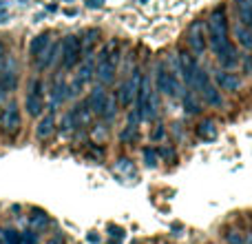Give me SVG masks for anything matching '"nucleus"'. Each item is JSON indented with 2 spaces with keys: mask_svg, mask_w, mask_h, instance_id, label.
I'll return each instance as SVG.
<instances>
[{
  "mask_svg": "<svg viewBox=\"0 0 252 244\" xmlns=\"http://www.w3.org/2000/svg\"><path fill=\"white\" fill-rule=\"evenodd\" d=\"M47 224H49L47 213H42V211H33V215H31V227L33 229H44Z\"/></svg>",
  "mask_w": 252,
  "mask_h": 244,
  "instance_id": "25",
  "label": "nucleus"
},
{
  "mask_svg": "<svg viewBox=\"0 0 252 244\" xmlns=\"http://www.w3.org/2000/svg\"><path fill=\"white\" fill-rule=\"evenodd\" d=\"M51 244H62V240H60V238H56V240H53Z\"/></svg>",
  "mask_w": 252,
  "mask_h": 244,
  "instance_id": "34",
  "label": "nucleus"
},
{
  "mask_svg": "<svg viewBox=\"0 0 252 244\" xmlns=\"http://www.w3.org/2000/svg\"><path fill=\"white\" fill-rule=\"evenodd\" d=\"M20 109H18L16 102H9L7 107L0 114V129H2L4 135H16L20 131Z\"/></svg>",
  "mask_w": 252,
  "mask_h": 244,
  "instance_id": "8",
  "label": "nucleus"
},
{
  "mask_svg": "<svg viewBox=\"0 0 252 244\" xmlns=\"http://www.w3.org/2000/svg\"><path fill=\"white\" fill-rule=\"evenodd\" d=\"M0 9H2V0H0Z\"/></svg>",
  "mask_w": 252,
  "mask_h": 244,
  "instance_id": "36",
  "label": "nucleus"
},
{
  "mask_svg": "<svg viewBox=\"0 0 252 244\" xmlns=\"http://www.w3.org/2000/svg\"><path fill=\"white\" fill-rule=\"evenodd\" d=\"M106 100H109V93H106L102 87H95L91 93H89L87 100H84V105H87V109L91 111V114H95V116H100L102 118L104 107H106Z\"/></svg>",
  "mask_w": 252,
  "mask_h": 244,
  "instance_id": "10",
  "label": "nucleus"
},
{
  "mask_svg": "<svg viewBox=\"0 0 252 244\" xmlns=\"http://www.w3.org/2000/svg\"><path fill=\"white\" fill-rule=\"evenodd\" d=\"M95 38H97V31L95 29H89L87 34H84V38H82V51H84V56H89V53L93 51V42H95Z\"/></svg>",
  "mask_w": 252,
  "mask_h": 244,
  "instance_id": "22",
  "label": "nucleus"
},
{
  "mask_svg": "<svg viewBox=\"0 0 252 244\" xmlns=\"http://www.w3.org/2000/svg\"><path fill=\"white\" fill-rule=\"evenodd\" d=\"M197 135L201 140H215L217 138V124L213 120H204L197 124Z\"/></svg>",
  "mask_w": 252,
  "mask_h": 244,
  "instance_id": "21",
  "label": "nucleus"
},
{
  "mask_svg": "<svg viewBox=\"0 0 252 244\" xmlns=\"http://www.w3.org/2000/svg\"><path fill=\"white\" fill-rule=\"evenodd\" d=\"M84 58L82 51V38L80 36H66L64 40L60 42V62L62 69H73L80 60Z\"/></svg>",
  "mask_w": 252,
  "mask_h": 244,
  "instance_id": "5",
  "label": "nucleus"
},
{
  "mask_svg": "<svg viewBox=\"0 0 252 244\" xmlns=\"http://www.w3.org/2000/svg\"><path fill=\"white\" fill-rule=\"evenodd\" d=\"M161 133H164V129H161V126H157V129H155V133H153V138H161Z\"/></svg>",
  "mask_w": 252,
  "mask_h": 244,
  "instance_id": "33",
  "label": "nucleus"
},
{
  "mask_svg": "<svg viewBox=\"0 0 252 244\" xmlns=\"http://www.w3.org/2000/svg\"><path fill=\"white\" fill-rule=\"evenodd\" d=\"M25 107H27V114L29 116H42L44 111V84L40 78L31 80L29 84V91H27V98H25Z\"/></svg>",
  "mask_w": 252,
  "mask_h": 244,
  "instance_id": "7",
  "label": "nucleus"
},
{
  "mask_svg": "<svg viewBox=\"0 0 252 244\" xmlns=\"http://www.w3.org/2000/svg\"><path fill=\"white\" fill-rule=\"evenodd\" d=\"M20 244H38V236L33 231H25L20 236Z\"/></svg>",
  "mask_w": 252,
  "mask_h": 244,
  "instance_id": "28",
  "label": "nucleus"
},
{
  "mask_svg": "<svg viewBox=\"0 0 252 244\" xmlns=\"http://www.w3.org/2000/svg\"><path fill=\"white\" fill-rule=\"evenodd\" d=\"M177 62H175L173 67H168L166 62H159L157 65V74H155V84L157 89H159L164 96H179V91H182V82H179V76H177Z\"/></svg>",
  "mask_w": 252,
  "mask_h": 244,
  "instance_id": "3",
  "label": "nucleus"
},
{
  "mask_svg": "<svg viewBox=\"0 0 252 244\" xmlns=\"http://www.w3.org/2000/svg\"><path fill=\"white\" fill-rule=\"evenodd\" d=\"M135 116L139 120H151L155 116V98H153L151 80L146 76H142L137 93H135Z\"/></svg>",
  "mask_w": 252,
  "mask_h": 244,
  "instance_id": "4",
  "label": "nucleus"
},
{
  "mask_svg": "<svg viewBox=\"0 0 252 244\" xmlns=\"http://www.w3.org/2000/svg\"><path fill=\"white\" fill-rule=\"evenodd\" d=\"M144 164L146 166H157V149H144Z\"/></svg>",
  "mask_w": 252,
  "mask_h": 244,
  "instance_id": "26",
  "label": "nucleus"
},
{
  "mask_svg": "<svg viewBox=\"0 0 252 244\" xmlns=\"http://www.w3.org/2000/svg\"><path fill=\"white\" fill-rule=\"evenodd\" d=\"M235 38L244 49H248V51L252 49V31L248 29V27L241 25V22H237L235 25Z\"/></svg>",
  "mask_w": 252,
  "mask_h": 244,
  "instance_id": "20",
  "label": "nucleus"
},
{
  "mask_svg": "<svg viewBox=\"0 0 252 244\" xmlns=\"http://www.w3.org/2000/svg\"><path fill=\"white\" fill-rule=\"evenodd\" d=\"M184 109H186L188 114H199V102H197L195 96H192V89H190V93L184 96Z\"/></svg>",
  "mask_w": 252,
  "mask_h": 244,
  "instance_id": "24",
  "label": "nucleus"
},
{
  "mask_svg": "<svg viewBox=\"0 0 252 244\" xmlns=\"http://www.w3.org/2000/svg\"><path fill=\"white\" fill-rule=\"evenodd\" d=\"M89 118H91V111L87 109V105H78V107H73V109L66 114V118H64V129H73V126H82V124H87Z\"/></svg>",
  "mask_w": 252,
  "mask_h": 244,
  "instance_id": "12",
  "label": "nucleus"
},
{
  "mask_svg": "<svg viewBox=\"0 0 252 244\" xmlns=\"http://www.w3.org/2000/svg\"><path fill=\"white\" fill-rule=\"evenodd\" d=\"M2 238H4V244H20V233L13 231V229L2 231Z\"/></svg>",
  "mask_w": 252,
  "mask_h": 244,
  "instance_id": "27",
  "label": "nucleus"
},
{
  "mask_svg": "<svg viewBox=\"0 0 252 244\" xmlns=\"http://www.w3.org/2000/svg\"><path fill=\"white\" fill-rule=\"evenodd\" d=\"M102 4H104V0H89V7H91V9L102 7Z\"/></svg>",
  "mask_w": 252,
  "mask_h": 244,
  "instance_id": "32",
  "label": "nucleus"
},
{
  "mask_svg": "<svg viewBox=\"0 0 252 244\" xmlns=\"http://www.w3.org/2000/svg\"><path fill=\"white\" fill-rule=\"evenodd\" d=\"M235 7L239 22L252 31V0H235Z\"/></svg>",
  "mask_w": 252,
  "mask_h": 244,
  "instance_id": "17",
  "label": "nucleus"
},
{
  "mask_svg": "<svg viewBox=\"0 0 252 244\" xmlns=\"http://www.w3.org/2000/svg\"><path fill=\"white\" fill-rule=\"evenodd\" d=\"M58 58H60V42H53V44H49L47 47V51L42 53V56L38 58V67L40 69H49V67L53 65V62L58 60Z\"/></svg>",
  "mask_w": 252,
  "mask_h": 244,
  "instance_id": "19",
  "label": "nucleus"
},
{
  "mask_svg": "<svg viewBox=\"0 0 252 244\" xmlns=\"http://www.w3.org/2000/svg\"><path fill=\"white\" fill-rule=\"evenodd\" d=\"M118 62H120V49H118V42L111 40L102 47V51L97 53V69H95V76L102 84H109L111 80L115 78L118 74Z\"/></svg>",
  "mask_w": 252,
  "mask_h": 244,
  "instance_id": "2",
  "label": "nucleus"
},
{
  "mask_svg": "<svg viewBox=\"0 0 252 244\" xmlns=\"http://www.w3.org/2000/svg\"><path fill=\"white\" fill-rule=\"evenodd\" d=\"M53 129H56V109H51L42 120L38 122V126H35V135H38L40 140H44L53 133Z\"/></svg>",
  "mask_w": 252,
  "mask_h": 244,
  "instance_id": "15",
  "label": "nucleus"
},
{
  "mask_svg": "<svg viewBox=\"0 0 252 244\" xmlns=\"http://www.w3.org/2000/svg\"><path fill=\"white\" fill-rule=\"evenodd\" d=\"M142 2H146V0H142Z\"/></svg>",
  "mask_w": 252,
  "mask_h": 244,
  "instance_id": "37",
  "label": "nucleus"
},
{
  "mask_svg": "<svg viewBox=\"0 0 252 244\" xmlns=\"http://www.w3.org/2000/svg\"><path fill=\"white\" fill-rule=\"evenodd\" d=\"M7 58H9V53H7V49L0 44V74H2V69H4V62H7Z\"/></svg>",
  "mask_w": 252,
  "mask_h": 244,
  "instance_id": "29",
  "label": "nucleus"
},
{
  "mask_svg": "<svg viewBox=\"0 0 252 244\" xmlns=\"http://www.w3.org/2000/svg\"><path fill=\"white\" fill-rule=\"evenodd\" d=\"M186 42L190 47L192 56H204L208 49V38H206V22L204 20H192L186 31Z\"/></svg>",
  "mask_w": 252,
  "mask_h": 244,
  "instance_id": "6",
  "label": "nucleus"
},
{
  "mask_svg": "<svg viewBox=\"0 0 252 244\" xmlns=\"http://www.w3.org/2000/svg\"><path fill=\"white\" fill-rule=\"evenodd\" d=\"M206 38L223 69H230L239 62L235 44L230 42V27H228V16L223 7H215L210 11L208 20H206Z\"/></svg>",
  "mask_w": 252,
  "mask_h": 244,
  "instance_id": "1",
  "label": "nucleus"
},
{
  "mask_svg": "<svg viewBox=\"0 0 252 244\" xmlns=\"http://www.w3.org/2000/svg\"><path fill=\"white\" fill-rule=\"evenodd\" d=\"M0 244H4V238H2V233H0Z\"/></svg>",
  "mask_w": 252,
  "mask_h": 244,
  "instance_id": "35",
  "label": "nucleus"
},
{
  "mask_svg": "<svg viewBox=\"0 0 252 244\" xmlns=\"http://www.w3.org/2000/svg\"><path fill=\"white\" fill-rule=\"evenodd\" d=\"M139 80H142V74H139V69L133 71V78H126L124 80V84L120 87V91H118V96H120L118 102L122 107H130V105H133V98H135V93H137Z\"/></svg>",
  "mask_w": 252,
  "mask_h": 244,
  "instance_id": "9",
  "label": "nucleus"
},
{
  "mask_svg": "<svg viewBox=\"0 0 252 244\" xmlns=\"http://www.w3.org/2000/svg\"><path fill=\"white\" fill-rule=\"evenodd\" d=\"M244 62H246V74H252V58H250V56H246V58H244Z\"/></svg>",
  "mask_w": 252,
  "mask_h": 244,
  "instance_id": "30",
  "label": "nucleus"
},
{
  "mask_svg": "<svg viewBox=\"0 0 252 244\" xmlns=\"http://www.w3.org/2000/svg\"><path fill=\"white\" fill-rule=\"evenodd\" d=\"M215 87L223 89V91H237V89L241 87V78L228 69L217 71V74H215Z\"/></svg>",
  "mask_w": 252,
  "mask_h": 244,
  "instance_id": "13",
  "label": "nucleus"
},
{
  "mask_svg": "<svg viewBox=\"0 0 252 244\" xmlns=\"http://www.w3.org/2000/svg\"><path fill=\"white\" fill-rule=\"evenodd\" d=\"M228 240H230V244H244L241 236H235V233H232V236H228Z\"/></svg>",
  "mask_w": 252,
  "mask_h": 244,
  "instance_id": "31",
  "label": "nucleus"
},
{
  "mask_svg": "<svg viewBox=\"0 0 252 244\" xmlns=\"http://www.w3.org/2000/svg\"><path fill=\"white\" fill-rule=\"evenodd\" d=\"M199 96L204 98V102H206V105H210V107H221V105H223L221 93L217 91V87H215L213 82L204 84V87L199 89Z\"/></svg>",
  "mask_w": 252,
  "mask_h": 244,
  "instance_id": "16",
  "label": "nucleus"
},
{
  "mask_svg": "<svg viewBox=\"0 0 252 244\" xmlns=\"http://www.w3.org/2000/svg\"><path fill=\"white\" fill-rule=\"evenodd\" d=\"M66 98H69V87H66V82L62 78H56V82L51 87V107L62 105Z\"/></svg>",
  "mask_w": 252,
  "mask_h": 244,
  "instance_id": "18",
  "label": "nucleus"
},
{
  "mask_svg": "<svg viewBox=\"0 0 252 244\" xmlns=\"http://www.w3.org/2000/svg\"><path fill=\"white\" fill-rule=\"evenodd\" d=\"M51 44V36L44 31V34H38L33 40L29 42V53H31V58H35L38 60L40 56H42L44 51H47V47Z\"/></svg>",
  "mask_w": 252,
  "mask_h": 244,
  "instance_id": "14",
  "label": "nucleus"
},
{
  "mask_svg": "<svg viewBox=\"0 0 252 244\" xmlns=\"http://www.w3.org/2000/svg\"><path fill=\"white\" fill-rule=\"evenodd\" d=\"M18 82V71H16V62H13L11 53H9L7 62H4V69L0 74V91H11Z\"/></svg>",
  "mask_w": 252,
  "mask_h": 244,
  "instance_id": "11",
  "label": "nucleus"
},
{
  "mask_svg": "<svg viewBox=\"0 0 252 244\" xmlns=\"http://www.w3.org/2000/svg\"><path fill=\"white\" fill-rule=\"evenodd\" d=\"M118 105H120V102L115 100V98H109V100H106L104 114H102V118H104L106 122H111V120L115 118V116H118Z\"/></svg>",
  "mask_w": 252,
  "mask_h": 244,
  "instance_id": "23",
  "label": "nucleus"
}]
</instances>
